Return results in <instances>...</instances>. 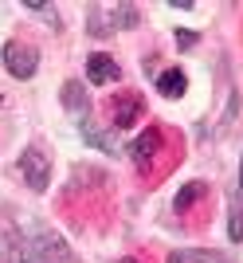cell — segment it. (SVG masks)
I'll return each mask as SVG.
<instances>
[{
    "label": "cell",
    "instance_id": "obj_17",
    "mask_svg": "<svg viewBox=\"0 0 243 263\" xmlns=\"http://www.w3.org/2000/svg\"><path fill=\"white\" fill-rule=\"evenodd\" d=\"M114 263H137V259H114Z\"/></svg>",
    "mask_w": 243,
    "mask_h": 263
},
{
    "label": "cell",
    "instance_id": "obj_2",
    "mask_svg": "<svg viewBox=\"0 0 243 263\" xmlns=\"http://www.w3.org/2000/svg\"><path fill=\"white\" fill-rule=\"evenodd\" d=\"M4 67H8V75H16V79H32L35 67H39V51H35L32 44L8 40V44H4Z\"/></svg>",
    "mask_w": 243,
    "mask_h": 263
},
{
    "label": "cell",
    "instance_id": "obj_13",
    "mask_svg": "<svg viewBox=\"0 0 243 263\" xmlns=\"http://www.w3.org/2000/svg\"><path fill=\"white\" fill-rule=\"evenodd\" d=\"M169 263H228V255H220V252H173Z\"/></svg>",
    "mask_w": 243,
    "mask_h": 263
},
{
    "label": "cell",
    "instance_id": "obj_7",
    "mask_svg": "<svg viewBox=\"0 0 243 263\" xmlns=\"http://www.w3.org/2000/svg\"><path fill=\"white\" fill-rule=\"evenodd\" d=\"M157 90H161L165 99H180V95L188 90V79H185V71H177V67L161 71V79H157Z\"/></svg>",
    "mask_w": 243,
    "mask_h": 263
},
{
    "label": "cell",
    "instance_id": "obj_8",
    "mask_svg": "<svg viewBox=\"0 0 243 263\" xmlns=\"http://www.w3.org/2000/svg\"><path fill=\"white\" fill-rule=\"evenodd\" d=\"M137 114H141V99L130 95V99H121L118 106H114V126H118V130H130L133 122H137Z\"/></svg>",
    "mask_w": 243,
    "mask_h": 263
},
{
    "label": "cell",
    "instance_id": "obj_10",
    "mask_svg": "<svg viewBox=\"0 0 243 263\" xmlns=\"http://www.w3.org/2000/svg\"><path fill=\"white\" fill-rule=\"evenodd\" d=\"M157 149H161V134H157V130H145L141 138L133 142V157H137V161H149Z\"/></svg>",
    "mask_w": 243,
    "mask_h": 263
},
{
    "label": "cell",
    "instance_id": "obj_18",
    "mask_svg": "<svg viewBox=\"0 0 243 263\" xmlns=\"http://www.w3.org/2000/svg\"><path fill=\"white\" fill-rule=\"evenodd\" d=\"M239 185H243V165H239Z\"/></svg>",
    "mask_w": 243,
    "mask_h": 263
},
{
    "label": "cell",
    "instance_id": "obj_6",
    "mask_svg": "<svg viewBox=\"0 0 243 263\" xmlns=\"http://www.w3.org/2000/svg\"><path fill=\"white\" fill-rule=\"evenodd\" d=\"M98 16H106L110 28H133V24L141 20L137 4H110V8H98Z\"/></svg>",
    "mask_w": 243,
    "mask_h": 263
},
{
    "label": "cell",
    "instance_id": "obj_14",
    "mask_svg": "<svg viewBox=\"0 0 243 263\" xmlns=\"http://www.w3.org/2000/svg\"><path fill=\"white\" fill-rule=\"evenodd\" d=\"M200 197H204V185H200V181H192V185H185V189L177 193V200H173V204H177V212H188Z\"/></svg>",
    "mask_w": 243,
    "mask_h": 263
},
{
    "label": "cell",
    "instance_id": "obj_15",
    "mask_svg": "<svg viewBox=\"0 0 243 263\" xmlns=\"http://www.w3.org/2000/svg\"><path fill=\"white\" fill-rule=\"evenodd\" d=\"M177 47H196V32H177Z\"/></svg>",
    "mask_w": 243,
    "mask_h": 263
},
{
    "label": "cell",
    "instance_id": "obj_1",
    "mask_svg": "<svg viewBox=\"0 0 243 263\" xmlns=\"http://www.w3.org/2000/svg\"><path fill=\"white\" fill-rule=\"evenodd\" d=\"M28 224H32V228L24 232V240L32 243L35 263H71V248H67L47 224H39V220H28Z\"/></svg>",
    "mask_w": 243,
    "mask_h": 263
},
{
    "label": "cell",
    "instance_id": "obj_9",
    "mask_svg": "<svg viewBox=\"0 0 243 263\" xmlns=\"http://www.w3.org/2000/svg\"><path fill=\"white\" fill-rule=\"evenodd\" d=\"M87 87H83V83H78V79H71V83H67L63 87V106L71 110V114H78V110H87Z\"/></svg>",
    "mask_w": 243,
    "mask_h": 263
},
{
    "label": "cell",
    "instance_id": "obj_12",
    "mask_svg": "<svg viewBox=\"0 0 243 263\" xmlns=\"http://www.w3.org/2000/svg\"><path fill=\"white\" fill-rule=\"evenodd\" d=\"M228 240H235V243L243 240V197H232V209H228Z\"/></svg>",
    "mask_w": 243,
    "mask_h": 263
},
{
    "label": "cell",
    "instance_id": "obj_4",
    "mask_svg": "<svg viewBox=\"0 0 243 263\" xmlns=\"http://www.w3.org/2000/svg\"><path fill=\"white\" fill-rule=\"evenodd\" d=\"M0 252L8 255V263H35L32 243L24 240V232H20V228H8V232H4V243H0Z\"/></svg>",
    "mask_w": 243,
    "mask_h": 263
},
{
    "label": "cell",
    "instance_id": "obj_3",
    "mask_svg": "<svg viewBox=\"0 0 243 263\" xmlns=\"http://www.w3.org/2000/svg\"><path fill=\"white\" fill-rule=\"evenodd\" d=\"M20 173H24V181L35 189V193H44L47 189V181H51V165H47V157H44V149H24L20 154Z\"/></svg>",
    "mask_w": 243,
    "mask_h": 263
},
{
    "label": "cell",
    "instance_id": "obj_5",
    "mask_svg": "<svg viewBox=\"0 0 243 263\" xmlns=\"http://www.w3.org/2000/svg\"><path fill=\"white\" fill-rule=\"evenodd\" d=\"M87 79H90V83H98V87H102V83H114V79H118V63H114L106 51L90 55V59H87Z\"/></svg>",
    "mask_w": 243,
    "mask_h": 263
},
{
    "label": "cell",
    "instance_id": "obj_16",
    "mask_svg": "<svg viewBox=\"0 0 243 263\" xmlns=\"http://www.w3.org/2000/svg\"><path fill=\"white\" fill-rule=\"evenodd\" d=\"M24 8H32V12H47L51 4H47V0H24Z\"/></svg>",
    "mask_w": 243,
    "mask_h": 263
},
{
    "label": "cell",
    "instance_id": "obj_11",
    "mask_svg": "<svg viewBox=\"0 0 243 263\" xmlns=\"http://www.w3.org/2000/svg\"><path fill=\"white\" fill-rule=\"evenodd\" d=\"M83 142L98 145V149H106V154H118V142H110V138H106V130H98L94 122H83Z\"/></svg>",
    "mask_w": 243,
    "mask_h": 263
}]
</instances>
